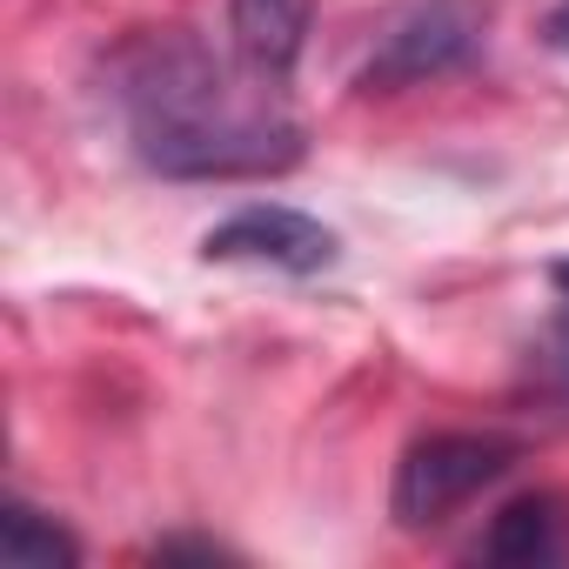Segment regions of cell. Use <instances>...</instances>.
Listing matches in <instances>:
<instances>
[{
	"label": "cell",
	"instance_id": "6da1fadb",
	"mask_svg": "<svg viewBox=\"0 0 569 569\" xmlns=\"http://www.w3.org/2000/svg\"><path fill=\"white\" fill-rule=\"evenodd\" d=\"M114 101L128 114L134 154L174 181H234L274 174L302 154V128L261 94H241L234 74L188 34H148L114 61Z\"/></svg>",
	"mask_w": 569,
	"mask_h": 569
},
{
	"label": "cell",
	"instance_id": "7a4b0ae2",
	"mask_svg": "<svg viewBox=\"0 0 569 569\" xmlns=\"http://www.w3.org/2000/svg\"><path fill=\"white\" fill-rule=\"evenodd\" d=\"M516 442L509 436H422L402 449L396 462V489L389 509L402 529H436L449 522L462 502H476L489 482H502L516 469Z\"/></svg>",
	"mask_w": 569,
	"mask_h": 569
},
{
	"label": "cell",
	"instance_id": "3957f363",
	"mask_svg": "<svg viewBox=\"0 0 569 569\" xmlns=\"http://www.w3.org/2000/svg\"><path fill=\"white\" fill-rule=\"evenodd\" d=\"M208 261H254V268H281V274H322L336 268V234L302 214V208H281V201H248L228 221H214L201 234Z\"/></svg>",
	"mask_w": 569,
	"mask_h": 569
},
{
	"label": "cell",
	"instance_id": "277c9868",
	"mask_svg": "<svg viewBox=\"0 0 569 569\" xmlns=\"http://www.w3.org/2000/svg\"><path fill=\"white\" fill-rule=\"evenodd\" d=\"M476 34H482V14L469 8V0H429V8H416L409 21H396V34L382 41V54L362 74V88L369 94H389V88L449 74L456 61H469Z\"/></svg>",
	"mask_w": 569,
	"mask_h": 569
},
{
	"label": "cell",
	"instance_id": "5b68a950",
	"mask_svg": "<svg viewBox=\"0 0 569 569\" xmlns=\"http://www.w3.org/2000/svg\"><path fill=\"white\" fill-rule=\"evenodd\" d=\"M228 41L248 81L281 88L309 41V0H228Z\"/></svg>",
	"mask_w": 569,
	"mask_h": 569
},
{
	"label": "cell",
	"instance_id": "8992f818",
	"mask_svg": "<svg viewBox=\"0 0 569 569\" xmlns=\"http://www.w3.org/2000/svg\"><path fill=\"white\" fill-rule=\"evenodd\" d=\"M482 562H556L562 556V502L556 496H522L509 502L489 536L476 542Z\"/></svg>",
	"mask_w": 569,
	"mask_h": 569
},
{
	"label": "cell",
	"instance_id": "52a82bcc",
	"mask_svg": "<svg viewBox=\"0 0 569 569\" xmlns=\"http://www.w3.org/2000/svg\"><path fill=\"white\" fill-rule=\"evenodd\" d=\"M0 556H8L14 569H74L81 562V542L54 516H41L28 502H8V522H0Z\"/></svg>",
	"mask_w": 569,
	"mask_h": 569
},
{
	"label": "cell",
	"instance_id": "ba28073f",
	"mask_svg": "<svg viewBox=\"0 0 569 569\" xmlns=\"http://www.w3.org/2000/svg\"><path fill=\"white\" fill-rule=\"evenodd\" d=\"M549 289H556V336H562V362H569V261H549Z\"/></svg>",
	"mask_w": 569,
	"mask_h": 569
},
{
	"label": "cell",
	"instance_id": "9c48e42d",
	"mask_svg": "<svg viewBox=\"0 0 569 569\" xmlns=\"http://www.w3.org/2000/svg\"><path fill=\"white\" fill-rule=\"evenodd\" d=\"M542 34H549V48H562V54H569V0H562V8L542 21Z\"/></svg>",
	"mask_w": 569,
	"mask_h": 569
},
{
	"label": "cell",
	"instance_id": "30bf717a",
	"mask_svg": "<svg viewBox=\"0 0 569 569\" xmlns=\"http://www.w3.org/2000/svg\"><path fill=\"white\" fill-rule=\"evenodd\" d=\"M154 556H228V549H214V542H161Z\"/></svg>",
	"mask_w": 569,
	"mask_h": 569
}]
</instances>
